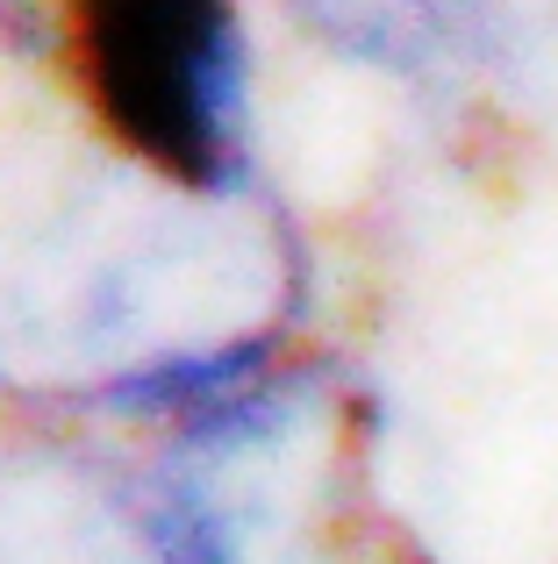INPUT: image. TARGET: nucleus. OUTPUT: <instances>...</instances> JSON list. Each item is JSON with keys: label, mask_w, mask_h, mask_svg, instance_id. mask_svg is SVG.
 Listing matches in <instances>:
<instances>
[{"label": "nucleus", "mask_w": 558, "mask_h": 564, "mask_svg": "<svg viewBox=\"0 0 558 564\" xmlns=\"http://www.w3.org/2000/svg\"><path fill=\"white\" fill-rule=\"evenodd\" d=\"M86 72L137 158L201 180L215 165L223 0H86Z\"/></svg>", "instance_id": "f257e3e1"}]
</instances>
